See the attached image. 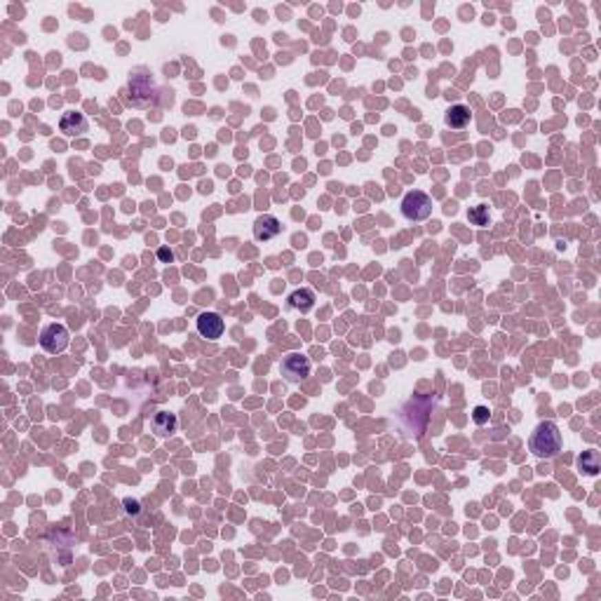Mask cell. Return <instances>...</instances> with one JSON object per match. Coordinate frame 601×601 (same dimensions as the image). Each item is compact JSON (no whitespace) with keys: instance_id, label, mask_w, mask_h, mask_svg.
Segmentation results:
<instances>
[{"instance_id":"cell-1","label":"cell","mask_w":601,"mask_h":601,"mask_svg":"<svg viewBox=\"0 0 601 601\" xmlns=\"http://www.w3.org/2000/svg\"><path fill=\"white\" fill-rule=\"evenodd\" d=\"M120 94H123L125 104L131 108H151V106H158L160 89L146 68H136L134 73H129L127 87L120 92Z\"/></svg>"},{"instance_id":"cell-2","label":"cell","mask_w":601,"mask_h":601,"mask_svg":"<svg viewBox=\"0 0 601 601\" xmlns=\"http://www.w3.org/2000/svg\"><path fill=\"white\" fill-rule=\"evenodd\" d=\"M562 432L552 421H542L536 425V430L529 437V451L540 461H552L562 454Z\"/></svg>"},{"instance_id":"cell-3","label":"cell","mask_w":601,"mask_h":601,"mask_svg":"<svg viewBox=\"0 0 601 601\" xmlns=\"http://www.w3.org/2000/svg\"><path fill=\"white\" fill-rule=\"evenodd\" d=\"M399 209H402V216H404L406 221L421 223V221L430 219V214H432V198L428 196V193H423V191H409L402 198V204H399Z\"/></svg>"},{"instance_id":"cell-4","label":"cell","mask_w":601,"mask_h":601,"mask_svg":"<svg viewBox=\"0 0 601 601\" xmlns=\"http://www.w3.org/2000/svg\"><path fill=\"white\" fill-rule=\"evenodd\" d=\"M310 369H313L310 359L301 352H289L287 357L280 362V374H282L284 381H289V383L306 381L308 376H310Z\"/></svg>"},{"instance_id":"cell-5","label":"cell","mask_w":601,"mask_h":601,"mask_svg":"<svg viewBox=\"0 0 601 601\" xmlns=\"http://www.w3.org/2000/svg\"><path fill=\"white\" fill-rule=\"evenodd\" d=\"M68 343H71V336H68V329L64 324H48V327L40 331V348L50 355L64 352Z\"/></svg>"},{"instance_id":"cell-6","label":"cell","mask_w":601,"mask_h":601,"mask_svg":"<svg viewBox=\"0 0 601 601\" xmlns=\"http://www.w3.org/2000/svg\"><path fill=\"white\" fill-rule=\"evenodd\" d=\"M223 329H226V324H223V317L219 313H202L198 317V334L202 336V339L207 341L221 339Z\"/></svg>"},{"instance_id":"cell-7","label":"cell","mask_w":601,"mask_h":601,"mask_svg":"<svg viewBox=\"0 0 601 601\" xmlns=\"http://www.w3.org/2000/svg\"><path fill=\"white\" fill-rule=\"evenodd\" d=\"M282 233V223H280L275 216L263 214L254 221V240L256 242H271Z\"/></svg>"},{"instance_id":"cell-8","label":"cell","mask_w":601,"mask_h":601,"mask_svg":"<svg viewBox=\"0 0 601 601\" xmlns=\"http://www.w3.org/2000/svg\"><path fill=\"white\" fill-rule=\"evenodd\" d=\"M87 127H89L87 118H85L83 113H78V111L64 113L61 120H59V129L64 131L66 136H80V134H85V131H87Z\"/></svg>"},{"instance_id":"cell-9","label":"cell","mask_w":601,"mask_h":601,"mask_svg":"<svg viewBox=\"0 0 601 601\" xmlns=\"http://www.w3.org/2000/svg\"><path fill=\"white\" fill-rule=\"evenodd\" d=\"M315 291L313 289H296V291H291L289 294V299H287V308L289 310H299V313H310L313 308H315Z\"/></svg>"},{"instance_id":"cell-10","label":"cell","mask_w":601,"mask_h":601,"mask_svg":"<svg viewBox=\"0 0 601 601\" xmlns=\"http://www.w3.org/2000/svg\"><path fill=\"white\" fill-rule=\"evenodd\" d=\"M470 120H472V111L465 104L451 106L444 116L446 127H451V129H465L467 125H470Z\"/></svg>"},{"instance_id":"cell-11","label":"cell","mask_w":601,"mask_h":601,"mask_svg":"<svg viewBox=\"0 0 601 601\" xmlns=\"http://www.w3.org/2000/svg\"><path fill=\"white\" fill-rule=\"evenodd\" d=\"M176 425H179V421H176V416L169 414V411H158L151 421V430L156 432L158 437H169L171 432H176Z\"/></svg>"},{"instance_id":"cell-12","label":"cell","mask_w":601,"mask_h":601,"mask_svg":"<svg viewBox=\"0 0 601 601\" xmlns=\"http://www.w3.org/2000/svg\"><path fill=\"white\" fill-rule=\"evenodd\" d=\"M578 465L585 474L594 477V474H599V454L597 451H582V456L578 458Z\"/></svg>"},{"instance_id":"cell-13","label":"cell","mask_w":601,"mask_h":601,"mask_svg":"<svg viewBox=\"0 0 601 601\" xmlns=\"http://www.w3.org/2000/svg\"><path fill=\"white\" fill-rule=\"evenodd\" d=\"M467 219H470L474 226H486V223H489V207H486V204H477V207L470 209Z\"/></svg>"},{"instance_id":"cell-14","label":"cell","mask_w":601,"mask_h":601,"mask_svg":"<svg viewBox=\"0 0 601 601\" xmlns=\"http://www.w3.org/2000/svg\"><path fill=\"white\" fill-rule=\"evenodd\" d=\"M489 419H491L489 406H474V411H472V421L477 423V425H486V423H489Z\"/></svg>"},{"instance_id":"cell-15","label":"cell","mask_w":601,"mask_h":601,"mask_svg":"<svg viewBox=\"0 0 601 601\" xmlns=\"http://www.w3.org/2000/svg\"><path fill=\"white\" fill-rule=\"evenodd\" d=\"M158 259L162 261V263H171V261H174V251H171L169 247L158 249Z\"/></svg>"}]
</instances>
